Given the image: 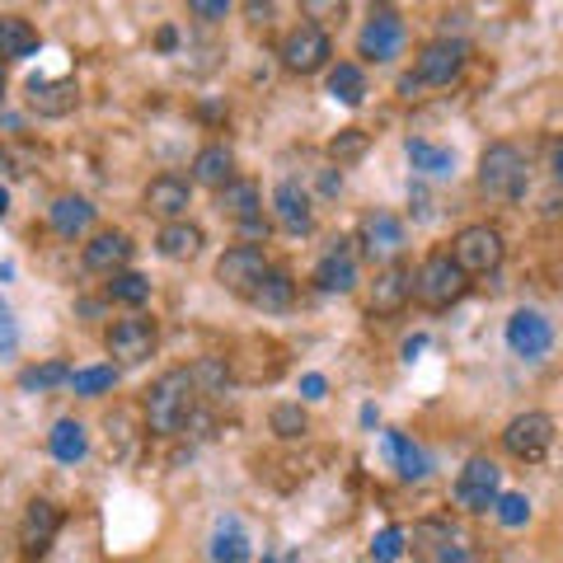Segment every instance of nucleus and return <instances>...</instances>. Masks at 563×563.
I'll return each mask as SVG.
<instances>
[{
  "mask_svg": "<svg viewBox=\"0 0 563 563\" xmlns=\"http://www.w3.org/2000/svg\"><path fill=\"white\" fill-rule=\"evenodd\" d=\"M192 395H198V376L188 372V366H174V372H165L161 380L151 385L146 395V422L155 437H169L179 432L188 413H192Z\"/></svg>",
  "mask_w": 563,
  "mask_h": 563,
  "instance_id": "nucleus-1",
  "label": "nucleus"
},
{
  "mask_svg": "<svg viewBox=\"0 0 563 563\" xmlns=\"http://www.w3.org/2000/svg\"><path fill=\"white\" fill-rule=\"evenodd\" d=\"M526 184H531L526 155L512 146V141H493V146L479 155V188L488 192V198L517 202V198H526Z\"/></svg>",
  "mask_w": 563,
  "mask_h": 563,
  "instance_id": "nucleus-2",
  "label": "nucleus"
},
{
  "mask_svg": "<svg viewBox=\"0 0 563 563\" xmlns=\"http://www.w3.org/2000/svg\"><path fill=\"white\" fill-rule=\"evenodd\" d=\"M465 291H470V277L461 273V263H455L451 254H428V258L418 263V273H413V296H418V306H428V310H451Z\"/></svg>",
  "mask_w": 563,
  "mask_h": 563,
  "instance_id": "nucleus-3",
  "label": "nucleus"
},
{
  "mask_svg": "<svg viewBox=\"0 0 563 563\" xmlns=\"http://www.w3.org/2000/svg\"><path fill=\"white\" fill-rule=\"evenodd\" d=\"M503 254H507L503 231H498V225H488V221L465 225V231H455V240H451V258L461 263V273H465V277L493 273V268L503 263Z\"/></svg>",
  "mask_w": 563,
  "mask_h": 563,
  "instance_id": "nucleus-4",
  "label": "nucleus"
},
{
  "mask_svg": "<svg viewBox=\"0 0 563 563\" xmlns=\"http://www.w3.org/2000/svg\"><path fill=\"white\" fill-rule=\"evenodd\" d=\"M554 446V418L550 413H517L512 422L503 428V451L507 455H517V461H544Z\"/></svg>",
  "mask_w": 563,
  "mask_h": 563,
  "instance_id": "nucleus-5",
  "label": "nucleus"
},
{
  "mask_svg": "<svg viewBox=\"0 0 563 563\" xmlns=\"http://www.w3.org/2000/svg\"><path fill=\"white\" fill-rule=\"evenodd\" d=\"M333 57V43L320 24H296L287 38H282V66L296 70V76H314V70H324Z\"/></svg>",
  "mask_w": 563,
  "mask_h": 563,
  "instance_id": "nucleus-6",
  "label": "nucleus"
},
{
  "mask_svg": "<svg viewBox=\"0 0 563 563\" xmlns=\"http://www.w3.org/2000/svg\"><path fill=\"white\" fill-rule=\"evenodd\" d=\"M413 550L422 563H479L470 550V540L446 521H422L413 526Z\"/></svg>",
  "mask_w": 563,
  "mask_h": 563,
  "instance_id": "nucleus-7",
  "label": "nucleus"
},
{
  "mask_svg": "<svg viewBox=\"0 0 563 563\" xmlns=\"http://www.w3.org/2000/svg\"><path fill=\"white\" fill-rule=\"evenodd\" d=\"M357 244L372 263L390 268L404 254V221L390 217V211H372V217H362V225H357Z\"/></svg>",
  "mask_w": 563,
  "mask_h": 563,
  "instance_id": "nucleus-8",
  "label": "nucleus"
},
{
  "mask_svg": "<svg viewBox=\"0 0 563 563\" xmlns=\"http://www.w3.org/2000/svg\"><path fill=\"white\" fill-rule=\"evenodd\" d=\"M263 273H268V258H263L258 244H235V250H225L217 258V282H221L225 291L244 296V301H250V291L258 287Z\"/></svg>",
  "mask_w": 563,
  "mask_h": 563,
  "instance_id": "nucleus-9",
  "label": "nucleus"
},
{
  "mask_svg": "<svg viewBox=\"0 0 563 563\" xmlns=\"http://www.w3.org/2000/svg\"><path fill=\"white\" fill-rule=\"evenodd\" d=\"M357 52L366 62H395L404 52V20L390 5L372 10V20H366L362 33H357Z\"/></svg>",
  "mask_w": 563,
  "mask_h": 563,
  "instance_id": "nucleus-10",
  "label": "nucleus"
},
{
  "mask_svg": "<svg viewBox=\"0 0 563 563\" xmlns=\"http://www.w3.org/2000/svg\"><path fill=\"white\" fill-rule=\"evenodd\" d=\"M465 43L461 38H432L428 47L418 52V62H413V80L418 85H451L455 76L465 70Z\"/></svg>",
  "mask_w": 563,
  "mask_h": 563,
  "instance_id": "nucleus-11",
  "label": "nucleus"
},
{
  "mask_svg": "<svg viewBox=\"0 0 563 563\" xmlns=\"http://www.w3.org/2000/svg\"><path fill=\"white\" fill-rule=\"evenodd\" d=\"M498 465L488 461V455H474V461L461 470V479H455V503L465 507V512H488V507H498Z\"/></svg>",
  "mask_w": 563,
  "mask_h": 563,
  "instance_id": "nucleus-12",
  "label": "nucleus"
},
{
  "mask_svg": "<svg viewBox=\"0 0 563 563\" xmlns=\"http://www.w3.org/2000/svg\"><path fill=\"white\" fill-rule=\"evenodd\" d=\"M217 207H221V217H231L250 240L268 235V221H263V202H258V184H250V179L225 184V188L217 192Z\"/></svg>",
  "mask_w": 563,
  "mask_h": 563,
  "instance_id": "nucleus-13",
  "label": "nucleus"
},
{
  "mask_svg": "<svg viewBox=\"0 0 563 563\" xmlns=\"http://www.w3.org/2000/svg\"><path fill=\"white\" fill-rule=\"evenodd\" d=\"M155 343H161V333H155V320H118L109 333H103V347H109V357H118L122 366H136L146 362Z\"/></svg>",
  "mask_w": 563,
  "mask_h": 563,
  "instance_id": "nucleus-14",
  "label": "nucleus"
},
{
  "mask_svg": "<svg viewBox=\"0 0 563 563\" xmlns=\"http://www.w3.org/2000/svg\"><path fill=\"white\" fill-rule=\"evenodd\" d=\"M507 347L526 362H540L544 352L554 347V324L544 320L540 310H517L512 320H507Z\"/></svg>",
  "mask_w": 563,
  "mask_h": 563,
  "instance_id": "nucleus-15",
  "label": "nucleus"
},
{
  "mask_svg": "<svg viewBox=\"0 0 563 563\" xmlns=\"http://www.w3.org/2000/svg\"><path fill=\"white\" fill-rule=\"evenodd\" d=\"M62 531V507L47 503V498H33L29 512L20 521V544H24V559H43L52 536Z\"/></svg>",
  "mask_w": 563,
  "mask_h": 563,
  "instance_id": "nucleus-16",
  "label": "nucleus"
},
{
  "mask_svg": "<svg viewBox=\"0 0 563 563\" xmlns=\"http://www.w3.org/2000/svg\"><path fill=\"white\" fill-rule=\"evenodd\" d=\"M273 211H277V225L291 235H310L314 231V211H310V192L296 184V179H282L273 188Z\"/></svg>",
  "mask_w": 563,
  "mask_h": 563,
  "instance_id": "nucleus-17",
  "label": "nucleus"
},
{
  "mask_svg": "<svg viewBox=\"0 0 563 563\" xmlns=\"http://www.w3.org/2000/svg\"><path fill=\"white\" fill-rule=\"evenodd\" d=\"M314 287L347 296L357 287V258H352V240H333V250L314 263Z\"/></svg>",
  "mask_w": 563,
  "mask_h": 563,
  "instance_id": "nucleus-18",
  "label": "nucleus"
},
{
  "mask_svg": "<svg viewBox=\"0 0 563 563\" xmlns=\"http://www.w3.org/2000/svg\"><path fill=\"white\" fill-rule=\"evenodd\" d=\"M192 207V184L179 179V174H161V179L146 184V211H155V217L169 221H184V211Z\"/></svg>",
  "mask_w": 563,
  "mask_h": 563,
  "instance_id": "nucleus-19",
  "label": "nucleus"
},
{
  "mask_svg": "<svg viewBox=\"0 0 563 563\" xmlns=\"http://www.w3.org/2000/svg\"><path fill=\"white\" fill-rule=\"evenodd\" d=\"M80 103L76 80H47V76H33L29 80V109L43 113V118H66L70 109Z\"/></svg>",
  "mask_w": 563,
  "mask_h": 563,
  "instance_id": "nucleus-20",
  "label": "nucleus"
},
{
  "mask_svg": "<svg viewBox=\"0 0 563 563\" xmlns=\"http://www.w3.org/2000/svg\"><path fill=\"white\" fill-rule=\"evenodd\" d=\"M192 184L202 188H225L235 184V151L225 146V141H211V146H202L198 155H192Z\"/></svg>",
  "mask_w": 563,
  "mask_h": 563,
  "instance_id": "nucleus-21",
  "label": "nucleus"
},
{
  "mask_svg": "<svg viewBox=\"0 0 563 563\" xmlns=\"http://www.w3.org/2000/svg\"><path fill=\"white\" fill-rule=\"evenodd\" d=\"M409 296H413V273L404 268V263H390V268H380L372 282V314H395V310H404Z\"/></svg>",
  "mask_w": 563,
  "mask_h": 563,
  "instance_id": "nucleus-22",
  "label": "nucleus"
},
{
  "mask_svg": "<svg viewBox=\"0 0 563 563\" xmlns=\"http://www.w3.org/2000/svg\"><path fill=\"white\" fill-rule=\"evenodd\" d=\"M128 258H132V240L122 231H99L90 244H85V268H90V273L118 277L122 268H128Z\"/></svg>",
  "mask_w": 563,
  "mask_h": 563,
  "instance_id": "nucleus-23",
  "label": "nucleus"
},
{
  "mask_svg": "<svg viewBox=\"0 0 563 563\" xmlns=\"http://www.w3.org/2000/svg\"><path fill=\"white\" fill-rule=\"evenodd\" d=\"M38 52V29H33L24 14H0V57L24 62Z\"/></svg>",
  "mask_w": 563,
  "mask_h": 563,
  "instance_id": "nucleus-24",
  "label": "nucleus"
},
{
  "mask_svg": "<svg viewBox=\"0 0 563 563\" xmlns=\"http://www.w3.org/2000/svg\"><path fill=\"white\" fill-rule=\"evenodd\" d=\"M291 301H296V282L287 268H268L258 277V287L250 291V306L258 310H291Z\"/></svg>",
  "mask_w": 563,
  "mask_h": 563,
  "instance_id": "nucleus-25",
  "label": "nucleus"
},
{
  "mask_svg": "<svg viewBox=\"0 0 563 563\" xmlns=\"http://www.w3.org/2000/svg\"><path fill=\"white\" fill-rule=\"evenodd\" d=\"M47 221H52V231H57V235L76 240L80 231H90V221H95V207L85 202V198H76V192H66V198H57V202H52Z\"/></svg>",
  "mask_w": 563,
  "mask_h": 563,
  "instance_id": "nucleus-26",
  "label": "nucleus"
},
{
  "mask_svg": "<svg viewBox=\"0 0 563 563\" xmlns=\"http://www.w3.org/2000/svg\"><path fill=\"white\" fill-rule=\"evenodd\" d=\"M47 451L57 455L62 465H76V461H85V451H90V432H85L76 418H62V422H52V432H47Z\"/></svg>",
  "mask_w": 563,
  "mask_h": 563,
  "instance_id": "nucleus-27",
  "label": "nucleus"
},
{
  "mask_svg": "<svg viewBox=\"0 0 563 563\" xmlns=\"http://www.w3.org/2000/svg\"><path fill=\"white\" fill-rule=\"evenodd\" d=\"M385 446H390V461H395V470H399V479H409V484L428 479L432 461H428V451H422L418 442H409L404 432H385Z\"/></svg>",
  "mask_w": 563,
  "mask_h": 563,
  "instance_id": "nucleus-28",
  "label": "nucleus"
},
{
  "mask_svg": "<svg viewBox=\"0 0 563 563\" xmlns=\"http://www.w3.org/2000/svg\"><path fill=\"white\" fill-rule=\"evenodd\" d=\"M202 244H207V235H202V225H192V221H169V225H161V235H155V250L165 258H192Z\"/></svg>",
  "mask_w": 563,
  "mask_h": 563,
  "instance_id": "nucleus-29",
  "label": "nucleus"
},
{
  "mask_svg": "<svg viewBox=\"0 0 563 563\" xmlns=\"http://www.w3.org/2000/svg\"><path fill=\"white\" fill-rule=\"evenodd\" d=\"M404 155H409V165H413V169L432 174V179H446V174L455 169V151L432 146V141H422V136H409V141H404Z\"/></svg>",
  "mask_w": 563,
  "mask_h": 563,
  "instance_id": "nucleus-30",
  "label": "nucleus"
},
{
  "mask_svg": "<svg viewBox=\"0 0 563 563\" xmlns=\"http://www.w3.org/2000/svg\"><path fill=\"white\" fill-rule=\"evenodd\" d=\"M211 559L217 563H244L250 559V536H244L240 517H221L217 536H211Z\"/></svg>",
  "mask_w": 563,
  "mask_h": 563,
  "instance_id": "nucleus-31",
  "label": "nucleus"
},
{
  "mask_svg": "<svg viewBox=\"0 0 563 563\" xmlns=\"http://www.w3.org/2000/svg\"><path fill=\"white\" fill-rule=\"evenodd\" d=\"M329 95L347 103V109H357V103L366 99V76H362V66H352V62H339L329 70Z\"/></svg>",
  "mask_w": 563,
  "mask_h": 563,
  "instance_id": "nucleus-32",
  "label": "nucleus"
},
{
  "mask_svg": "<svg viewBox=\"0 0 563 563\" xmlns=\"http://www.w3.org/2000/svg\"><path fill=\"white\" fill-rule=\"evenodd\" d=\"M118 385V366L109 362V366H85V372H76L70 376V390L76 395H85V399H95V395H109Z\"/></svg>",
  "mask_w": 563,
  "mask_h": 563,
  "instance_id": "nucleus-33",
  "label": "nucleus"
},
{
  "mask_svg": "<svg viewBox=\"0 0 563 563\" xmlns=\"http://www.w3.org/2000/svg\"><path fill=\"white\" fill-rule=\"evenodd\" d=\"M70 366L66 362H43V366H29L20 372V390H52V385H70Z\"/></svg>",
  "mask_w": 563,
  "mask_h": 563,
  "instance_id": "nucleus-34",
  "label": "nucleus"
},
{
  "mask_svg": "<svg viewBox=\"0 0 563 563\" xmlns=\"http://www.w3.org/2000/svg\"><path fill=\"white\" fill-rule=\"evenodd\" d=\"M366 146H372V136H366L362 128H347V132H339L329 141V161L333 165H352V161H362L366 155Z\"/></svg>",
  "mask_w": 563,
  "mask_h": 563,
  "instance_id": "nucleus-35",
  "label": "nucleus"
},
{
  "mask_svg": "<svg viewBox=\"0 0 563 563\" xmlns=\"http://www.w3.org/2000/svg\"><path fill=\"white\" fill-rule=\"evenodd\" d=\"M273 432L282 437V442H296V437H306L310 432V418L301 404H277L273 409Z\"/></svg>",
  "mask_w": 563,
  "mask_h": 563,
  "instance_id": "nucleus-36",
  "label": "nucleus"
},
{
  "mask_svg": "<svg viewBox=\"0 0 563 563\" xmlns=\"http://www.w3.org/2000/svg\"><path fill=\"white\" fill-rule=\"evenodd\" d=\"M109 296H113V301H122V306H146L151 301V282L141 273H118L109 282Z\"/></svg>",
  "mask_w": 563,
  "mask_h": 563,
  "instance_id": "nucleus-37",
  "label": "nucleus"
},
{
  "mask_svg": "<svg viewBox=\"0 0 563 563\" xmlns=\"http://www.w3.org/2000/svg\"><path fill=\"white\" fill-rule=\"evenodd\" d=\"M493 512H498V521L507 526V531H517V526L531 521V498H526V493H503Z\"/></svg>",
  "mask_w": 563,
  "mask_h": 563,
  "instance_id": "nucleus-38",
  "label": "nucleus"
},
{
  "mask_svg": "<svg viewBox=\"0 0 563 563\" xmlns=\"http://www.w3.org/2000/svg\"><path fill=\"white\" fill-rule=\"evenodd\" d=\"M404 540H409V536H404V526H385V531L372 540V559L376 563H395L404 554Z\"/></svg>",
  "mask_w": 563,
  "mask_h": 563,
  "instance_id": "nucleus-39",
  "label": "nucleus"
},
{
  "mask_svg": "<svg viewBox=\"0 0 563 563\" xmlns=\"http://www.w3.org/2000/svg\"><path fill=\"white\" fill-rule=\"evenodd\" d=\"M188 14H192V20H207V24H217V20H225V14H231V5H225V0H192V5H188Z\"/></svg>",
  "mask_w": 563,
  "mask_h": 563,
  "instance_id": "nucleus-40",
  "label": "nucleus"
},
{
  "mask_svg": "<svg viewBox=\"0 0 563 563\" xmlns=\"http://www.w3.org/2000/svg\"><path fill=\"white\" fill-rule=\"evenodd\" d=\"M14 343H20V329H14L10 306L0 301V357H5V352H14Z\"/></svg>",
  "mask_w": 563,
  "mask_h": 563,
  "instance_id": "nucleus-41",
  "label": "nucleus"
},
{
  "mask_svg": "<svg viewBox=\"0 0 563 563\" xmlns=\"http://www.w3.org/2000/svg\"><path fill=\"white\" fill-rule=\"evenodd\" d=\"M324 390H329V380H324V376H314V372L301 376V395H306V399H324Z\"/></svg>",
  "mask_w": 563,
  "mask_h": 563,
  "instance_id": "nucleus-42",
  "label": "nucleus"
},
{
  "mask_svg": "<svg viewBox=\"0 0 563 563\" xmlns=\"http://www.w3.org/2000/svg\"><path fill=\"white\" fill-rule=\"evenodd\" d=\"M550 174L563 184V141H554V146H550Z\"/></svg>",
  "mask_w": 563,
  "mask_h": 563,
  "instance_id": "nucleus-43",
  "label": "nucleus"
},
{
  "mask_svg": "<svg viewBox=\"0 0 563 563\" xmlns=\"http://www.w3.org/2000/svg\"><path fill=\"white\" fill-rule=\"evenodd\" d=\"M422 347H428V339H422V333H413V339H409V343H404V362H413V357H418V352H422Z\"/></svg>",
  "mask_w": 563,
  "mask_h": 563,
  "instance_id": "nucleus-44",
  "label": "nucleus"
},
{
  "mask_svg": "<svg viewBox=\"0 0 563 563\" xmlns=\"http://www.w3.org/2000/svg\"><path fill=\"white\" fill-rule=\"evenodd\" d=\"M244 10L254 14V24H268V14H273V5H258V0H254V5H244Z\"/></svg>",
  "mask_w": 563,
  "mask_h": 563,
  "instance_id": "nucleus-45",
  "label": "nucleus"
},
{
  "mask_svg": "<svg viewBox=\"0 0 563 563\" xmlns=\"http://www.w3.org/2000/svg\"><path fill=\"white\" fill-rule=\"evenodd\" d=\"M5 211H10V192L0 188V217H5Z\"/></svg>",
  "mask_w": 563,
  "mask_h": 563,
  "instance_id": "nucleus-46",
  "label": "nucleus"
},
{
  "mask_svg": "<svg viewBox=\"0 0 563 563\" xmlns=\"http://www.w3.org/2000/svg\"><path fill=\"white\" fill-rule=\"evenodd\" d=\"M0 95H5V70H0Z\"/></svg>",
  "mask_w": 563,
  "mask_h": 563,
  "instance_id": "nucleus-47",
  "label": "nucleus"
}]
</instances>
